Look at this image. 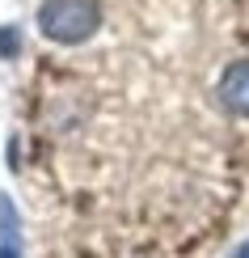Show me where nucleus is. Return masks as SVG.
<instances>
[{"label":"nucleus","instance_id":"f257e3e1","mask_svg":"<svg viewBox=\"0 0 249 258\" xmlns=\"http://www.w3.org/2000/svg\"><path fill=\"white\" fill-rule=\"evenodd\" d=\"M102 26V5L97 0H42L38 9V30L42 38L76 47V42L93 38Z\"/></svg>","mask_w":249,"mask_h":258},{"label":"nucleus","instance_id":"f03ea898","mask_svg":"<svg viewBox=\"0 0 249 258\" xmlns=\"http://www.w3.org/2000/svg\"><path fill=\"white\" fill-rule=\"evenodd\" d=\"M215 98H220V106L228 114L249 119V59H236V63L224 68L220 85H215Z\"/></svg>","mask_w":249,"mask_h":258},{"label":"nucleus","instance_id":"7ed1b4c3","mask_svg":"<svg viewBox=\"0 0 249 258\" xmlns=\"http://www.w3.org/2000/svg\"><path fill=\"white\" fill-rule=\"evenodd\" d=\"M0 241L17 245V212H13V203H9V195H0Z\"/></svg>","mask_w":249,"mask_h":258},{"label":"nucleus","instance_id":"20e7f679","mask_svg":"<svg viewBox=\"0 0 249 258\" xmlns=\"http://www.w3.org/2000/svg\"><path fill=\"white\" fill-rule=\"evenodd\" d=\"M13 51H17V34H13V30H0V55H13Z\"/></svg>","mask_w":249,"mask_h":258},{"label":"nucleus","instance_id":"39448f33","mask_svg":"<svg viewBox=\"0 0 249 258\" xmlns=\"http://www.w3.org/2000/svg\"><path fill=\"white\" fill-rule=\"evenodd\" d=\"M0 258H17V245H0Z\"/></svg>","mask_w":249,"mask_h":258},{"label":"nucleus","instance_id":"423d86ee","mask_svg":"<svg viewBox=\"0 0 249 258\" xmlns=\"http://www.w3.org/2000/svg\"><path fill=\"white\" fill-rule=\"evenodd\" d=\"M232 258H249V241H245V245H241V250H236Z\"/></svg>","mask_w":249,"mask_h":258}]
</instances>
